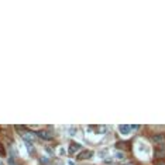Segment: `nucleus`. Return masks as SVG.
<instances>
[{"label": "nucleus", "mask_w": 165, "mask_h": 165, "mask_svg": "<svg viewBox=\"0 0 165 165\" xmlns=\"http://www.w3.org/2000/svg\"><path fill=\"white\" fill-rule=\"evenodd\" d=\"M6 150H4V145L0 143V157H6Z\"/></svg>", "instance_id": "0eeeda50"}, {"label": "nucleus", "mask_w": 165, "mask_h": 165, "mask_svg": "<svg viewBox=\"0 0 165 165\" xmlns=\"http://www.w3.org/2000/svg\"><path fill=\"white\" fill-rule=\"evenodd\" d=\"M92 157H93V151L92 150H83V151H80L78 154L76 160L78 161H83V160H90Z\"/></svg>", "instance_id": "20e7f679"}, {"label": "nucleus", "mask_w": 165, "mask_h": 165, "mask_svg": "<svg viewBox=\"0 0 165 165\" xmlns=\"http://www.w3.org/2000/svg\"><path fill=\"white\" fill-rule=\"evenodd\" d=\"M78 151H80V144L72 141V143L69 144V150H68V153H69L71 155H74V154H76Z\"/></svg>", "instance_id": "39448f33"}, {"label": "nucleus", "mask_w": 165, "mask_h": 165, "mask_svg": "<svg viewBox=\"0 0 165 165\" xmlns=\"http://www.w3.org/2000/svg\"><path fill=\"white\" fill-rule=\"evenodd\" d=\"M0 165H4V164H3V162H1V161H0Z\"/></svg>", "instance_id": "6e6552de"}, {"label": "nucleus", "mask_w": 165, "mask_h": 165, "mask_svg": "<svg viewBox=\"0 0 165 165\" xmlns=\"http://www.w3.org/2000/svg\"><path fill=\"white\" fill-rule=\"evenodd\" d=\"M37 137H40L41 140H45V141H50L54 138V133L50 131V130H40V131L35 133Z\"/></svg>", "instance_id": "f03ea898"}, {"label": "nucleus", "mask_w": 165, "mask_h": 165, "mask_svg": "<svg viewBox=\"0 0 165 165\" xmlns=\"http://www.w3.org/2000/svg\"><path fill=\"white\" fill-rule=\"evenodd\" d=\"M119 130H120L123 134H129V133L133 130V127H131V126H120V127H119Z\"/></svg>", "instance_id": "423d86ee"}, {"label": "nucleus", "mask_w": 165, "mask_h": 165, "mask_svg": "<svg viewBox=\"0 0 165 165\" xmlns=\"http://www.w3.org/2000/svg\"><path fill=\"white\" fill-rule=\"evenodd\" d=\"M151 141L157 145H161L162 148H165V134H154L151 135Z\"/></svg>", "instance_id": "7ed1b4c3"}, {"label": "nucleus", "mask_w": 165, "mask_h": 165, "mask_svg": "<svg viewBox=\"0 0 165 165\" xmlns=\"http://www.w3.org/2000/svg\"><path fill=\"white\" fill-rule=\"evenodd\" d=\"M16 129H17V130H21L20 134H21V137L27 141V143H33L34 140H35V134H34L33 131H28L27 129H24V127H21V126H20V127L17 126Z\"/></svg>", "instance_id": "f257e3e1"}]
</instances>
